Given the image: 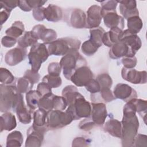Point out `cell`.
Returning <instances> with one entry per match:
<instances>
[{
  "instance_id": "obj_24",
  "label": "cell",
  "mask_w": 147,
  "mask_h": 147,
  "mask_svg": "<svg viewBox=\"0 0 147 147\" xmlns=\"http://www.w3.org/2000/svg\"><path fill=\"white\" fill-rule=\"evenodd\" d=\"M103 129L105 131L113 137L121 138L122 134L121 122L114 118L109 119L104 125Z\"/></svg>"
},
{
  "instance_id": "obj_44",
  "label": "cell",
  "mask_w": 147,
  "mask_h": 147,
  "mask_svg": "<svg viewBox=\"0 0 147 147\" xmlns=\"http://www.w3.org/2000/svg\"><path fill=\"white\" fill-rule=\"evenodd\" d=\"M86 89L91 94H95L100 91V87L96 79H91L85 86Z\"/></svg>"
},
{
  "instance_id": "obj_39",
  "label": "cell",
  "mask_w": 147,
  "mask_h": 147,
  "mask_svg": "<svg viewBox=\"0 0 147 147\" xmlns=\"http://www.w3.org/2000/svg\"><path fill=\"white\" fill-rule=\"evenodd\" d=\"M99 47L90 39L84 41L82 45V51L86 56H90L96 52Z\"/></svg>"
},
{
  "instance_id": "obj_8",
  "label": "cell",
  "mask_w": 147,
  "mask_h": 147,
  "mask_svg": "<svg viewBox=\"0 0 147 147\" xmlns=\"http://www.w3.org/2000/svg\"><path fill=\"white\" fill-rule=\"evenodd\" d=\"M65 20L67 24L76 29L86 28V15L84 11L75 8L65 14Z\"/></svg>"
},
{
  "instance_id": "obj_6",
  "label": "cell",
  "mask_w": 147,
  "mask_h": 147,
  "mask_svg": "<svg viewBox=\"0 0 147 147\" xmlns=\"http://www.w3.org/2000/svg\"><path fill=\"white\" fill-rule=\"evenodd\" d=\"M49 56L48 49L44 43L37 42L33 45L28 55L31 69L38 72L42 63L47 60Z\"/></svg>"
},
{
  "instance_id": "obj_47",
  "label": "cell",
  "mask_w": 147,
  "mask_h": 147,
  "mask_svg": "<svg viewBox=\"0 0 147 147\" xmlns=\"http://www.w3.org/2000/svg\"><path fill=\"white\" fill-rule=\"evenodd\" d=\"M121 62L123 65V67L126 68H133L137 64V60L135 56L133 57L125 56L122 58Z\"/></svg>"
},
{
  "instance_id": "obj_30",
  "label": "cell",
  "mask_w": 147,
  "mask_h": 147,
  "mask_svg": "<svg viewBox=\"0 0 147 147\" xmlns=\"http://www.w3.org/2000/svg\"><path fill=\"white\" fill-rule=\"evenodd\" d=\"M37 39L33 34L31 31L25 32L24 35L20 37L17 41L18 46L21 48H26L28 47L33 46L37 43Z\"/></svg>"
},
{
  "instance_id": "obj_20",
  "label": "cell",
  "mask_w": 147,
  "mask_h": 147,
  "mask_svg": "<svg viewBox=\"0 0 147 147\" xmlns=\"http://www.w3.org/2000/svg\"><path fill=\"white\" fill-rule=\"evenodd\" d=\"M119 3V10L123 18H128L138 16L139 11L137 8V2L134 0H123L118 1Z\"/></svg>"
},
{
  "instance_id": "obj_25",
  "label": "cell",
  "mask_w": 147,
  "mask_h": 147,
  "mask_svg": "<svg viewBox=\"0 0 147 147\" xmlns=\"http://www.w3.org/2000/svg\"><path fill=\"white\" fill-rule=\"evenodd\" d=\"M115 99L110 88L100 90L98 92L91 94V100L93 103H108Z\"/></svg>"
},
{
  "instance_id": "obj_18",
  "label": "cell",
  "mask_w": 147,
  "mask_h": 147,
  "mask_svg": "<svg viewBox=\"0 0 147 147\" xmlns=\"http://www.w3.org/2000/svg\"><path fill=\"white\" fill-rule=\"evenodd\" d=\"M119 41L125 43L135 55L142 45L140 37L137 34L131 33L127 29L122 31Z\"/></svg>"
},
{
  "instance_id": "obj_17",
  "label": "cell",
  "mask_w": 147,
  "mask_h": 147,
  "mask_svg": "<svg viewBox=\"0 0 147 147\" xmlns=\"http://www.w3.org/2000/svg\"><path fill=\"white\" fill-rule=\"evenodd\" d=\"M109 53L110 57L113 59H117L125 56L133 57L135 55L129 47L125 43L121 41L110 47Z\"/></svg>"
},
{
  "instance_id": "obj_37",
  "label": "cell",
  "mask_w": 147,
  "mask_h": 147,
  "mask_svg": "<svg viewBox=\"0 0 147 147\" xmlns=\"http://www.w3.org/2000/svg\"><path fill=\"white\" fill-rule=\"evenodd\" d=\"M133 102L136 109V112L141 116V118L144 121V122L146 123V110H147V102L145 100L141 99L134 98L131 99Z\"/></svg>"
},
{
  "instance_id": "obj_50",
  "label": "cell",
  "mask_w": 147,
  "mask_h": 147,
  "mask_svg": "<svg viewBox=\"0 0 147 147\" xmlns=\"http://www.w3.org/2000/svg\"><path fill=\"white\" fill-rule=\"evenodd\" d=\"M37 91L40 93L41 97L45 94L52 92V87L47 83L42 82L37 85Z\"/></svg>"
},
{
  "instance_id": "obj_42",
  "label": "cell",
  "mask_w": 147,
  "mask_h": 147,
  "mask_svg": "<svg viewBox=\"0 0 147 147\" xmlns=\"http://www.w3.org/2000/svg\"><path fill=\"white\" fill-rule=\"evenodd\" d=\"M99 2L102 6L101 12L105 13L109 11H116V7L118 3V1H103Z\"/></svg>"
},
{
  "instance_id": "obj_11",
  "label": "cell",
  "mask_w": 147,
  "mask_h": 147,
  "mask_svg": "<svg viewBox=\"0 0 147 147\" xmlns=\"http://www.w3.org/2000/svg\"><path fill=\"white\" fill-rule=\"evenodd\" d=\"M121 76L124 80L135 84H145L147 81L145 71H138L133 68L123 67L121 70Z\"/></svg>"
},
{
  "instance_id": "obj_48",
  "label": "cell",
  "mask_w": 147,
  "mask_h": 147,
  "mask_svg": "<svg viewBox=\"0 0 147 147\" xmlns=\"http://www.w3.org/2000/svg\"><path fill=\"white\" fill-rule=\"evenodd\" d=\"M18 5V1L7 0L4 1H0V9H2L11 11V10Z\"/></svg>"
},
{
  "instance_id": "obj_27",
  "label": "cell",
  "mask_w": 147,
  "mask_h": 147,
  "mask_svg": "<svg viewBox=\"0 0 147 147\" xmlns=\"http://www.w3.org/2000/svg\"><path fill=\"white\" fill-rule=\"evenodd\" d=\"M17 114L19 121L24 124H28L30 123L32 121L31 113H32L29 109L28 110L26 107L24 101L21 102L17 106L15 111Z\"/></svg>"
},
{
  "instance_id": "obj_49",
  "label": "cell",
  "mask_w": 147,
  "mask_h": 147,
  "mask_svg": "<svg viewBox=\"0 0 147 147\" xmlns=\"http://www.w3.org/2000/svg\"><path fill=\"white\" fill-rule=\"evenodd\" d=\"M147 146V136L144 134H137L134 138L133 146Z\"/></svg>"
},
{
  "instance_id": "obj_13",
  "label": "cell",
  "mask_w": 147,
  "mask_h": 147,
  "mask_svg": "<svg viewBox=\"0 0 147 147\" xmlns=\"http://www.w3.org/2000/svg\"><path fill=\"white\" fill-rule=\"evenodd\" d=\"M113 94L116 98L126 102L136 98L137 96L136 90L129 85L125 83L117 84L114 88Z\"/></svg>"
},
{
  "instance_id": "obj_9",
  "label": "cell",
  "mask_w": 147,
  "mask_h": 147,
  "mask_svg": "<svg viewBox=\"0 0 147 147\" xmlns=\"http://www.w3.org/2000/svg\"><path fill=\"white\" fill-rule=\"evenodd\" d=\"M93 73L87 65H83L77 68L70 80L78 87L85 86L87 83L93 78Z\"/></svg>"
},
{
  "instance_id": "obj_21",
  "label": "cell",
  "mask_w": 147,
  "mask_h": 147,
  "mask_svg": "<svg viewBox=\"0 0 147 147\" xmlns=\"http://www.w3.org/2000/svg\"><path fill=\"white\" fill-rule=\"evenodd\" d=\"M44 134L36 130L32 126L27 130L26 140L25 141L26 147H40L44 140Z\"/></svg>"
},
{
  "instance_id": "obj_53",
  "label": "cell",
  "mask_w": 147,
  "mask_h": 147,
  "mask_svg": "<svg viewBox=\"0 0 147 147\" xmlns=\"http://www.w3.org/2000/svg\"><path fill=\"white\" fill-rule=\"evenodd\" d=\"M90 144V141L82 137L75 138L72 141V146H87Z\"/></svg>"
},
{
  "instance_id": "obj_34",
  "label": "cell",
  "mask_w": 147,
  "mask_h": 147,
  "mask_svg": "<svg viewBox=\"0 0 147 147\" xmlns=\"http://www.w3.org/2000/svg\"><path fill=\"white\" fill-rule=\"evenodd\" d=\"M127 30L132 34L139 33L143 26V23L139 16H134L127 20Z\"/></svg>"
},
{
  "instance_id": "obj_31",
  "label": "cell",
  "mask_w": 147,
  "mask_h": 147,
  "mask_svg": "<svg viewBox=\"0 0 147 147\" xmlns=\"http://www.w3.org/2000/svg\"><path fill=\"white\" fill-rule=\"evenodd\" d=\"M24 32V25L22 21H15L10 28H8L5 33L7 36L14 37L17 39L21 36Z\"/></svg>"
},
{
  "instance_id": "obj_1",
  "label": "cell",
  "mask_w": 147,
  "mask_h": 147,
  "mask_svg": "<svg viewBox=\"0 0 147 147\" xmlns=\"http://www.w3.org/2000/svg\"><path fill=\"white\" fill-rule=\"evenodd\" d=\"M24 101L23 96L16 86L0 84V110L7 112L16 111L19 104Z\"/></svg>"
},
{
  "instance_id": "obj_2",
  "label": "cell",
  "mask_w": 147,
  "mask_h": 147,
  "mask_svg": "<svg viewBox=\"0 0 147 147\" xmlns=\"http://www.w3.org/2000/svg\"><path fill=\"white\" fill-rule=\"evenodd\" d=\"M122 146L124 147L133 146L136 136L139 128V121L135 113L123 112L121 122Z\"/></svg>"
},
{
  "instance_id": "obj_3",
  "label": "cell",
  "mask_w": 147,
  "mask_h": 147,
  "mask_svg": "<svg viewBox=\"0 0 147 147\" xmlns=\"http://www.w3.org/2000/svg\"><path fill=\"white\" fill-rule=\"evenodd\" d=\"M81 42L79 40L72 37L58 38L48 46L49 55L64 56L72 51H78Z\"/></svg>"
},
{
  "instance_id": "obj_28",
  "label": "cell",
  "mask_w": 147,
  "mask_h": 147,
  "mask_svg": "<svg viewBox=\"0 0 147 147\" xmlns=\"http://www.w3.org/2000/svg\"><path fill=\"white\" fill-rule=\"evenodd\" d=\"M41 98V95L37 90H30L26 94L27 106L32 112L38 107V103Z\"/></svg>"
},
{
  "instance_id": "obj_19",
  "label": "cell",
  "mask_w": 147,
  "mask_h": 147,
  "mask_svg": "<svg viewBox=\"0 0 147 147\" xmlns=\"http://www.w3.org/2000/svg\"><path fill=\"white\" fill-rule=\"evenodd\" d=\"M47 114L48 112L41 109L35 111L33 114V127L44 134L49 130L47 123Z\"/></svg>"
},
{
  "instance_id": "obj_33",
  "label": "cell",
  "mask_w": 147,
  "mask_h": 147,
  "mask_svg": "<svg viewBox=\"0 0 147 147\" xmlns=\"http://www.w3.org/2000/svg\"><path fill=\"white\" fill-rule=\"evenodd\" d=\"M23 136L20 131H14L8 134L6 139V146H21L23 142Z\"/></svg>"
},
{
  "instance_id": "obj_40",
  "label": "cell",
  "mask_w": 147,
  "mask_h": 147,
  "mask_svg": "<svg viewBox=\"0 0 147 147\" xmlns=\"http://www.w3.org/2000/svg\"><path fill=\"white\" fill-rule=\"evenodd\" d=\"M42 82L49 84L52 88H57L61 85L62 80L60 76H56L48 74L44 76Z\"/></svg>"
},
{
  "instance_id": "obj_57",
  "label": "cell",
  "mask_w": 147,
  "mask_h": 147,
  "mask_svg": "<svg viewBox=\"0 0 147 147\" xmlns=\"http://www.w3.org/2000/svg\"><path fill=\"white\" fill-rule=\"evenodd\" d=\"M19 7L24 11H30L32 10L29 5L27 3L26 1H18V5Z\"/></svg>"
},
{
  "instance_id": "obj_55",
  "label": "cell",
  "mask_w": 147,
  "mask_h": 147,
  "mask_svg": "<svg viewBox=\"0 0 147 147\" xmlns=\"http://www.w3.org/2000/svg\"><path fill=\"white\" fill-rule=\"evenodd\" d=\"M26 1L32 10L36 8L41 7L47 2V1L42 0H28Z\"/></svg>"
},
{
  "instance_id": "obj_5",
  "label": "cell",
  "mask_w": 147,
  "mask_h": 147,
  "mask_svg": "<svg viewBox=\"0 0 147 147\" xmlns=\"http://www.w3.org/2000/svg\"><path fill=\"white\" fill-rule=\"evenodd\" d=\"M65 111L71 116L73 120L88 118L91 114V105L80 94L68 106Z\"/></svg>"
},
{
  "instance_id": "obj_46",
  "label": "cell",
  "mask_w": 147,
  "mask_h": 147,
  "mask_svg": "<svg viewBox=\"0 0 147 147\" xmlns=\"http://www.w3.org/2000/svg\"><path fill=\"white\" fill-rule=\"evenodd\" d=\"M97 125L92 121V120L89 117L88 118H86V119L80 121L79 125V127L80 129L83 130L84 131H88L91 129L94 128Z\"/></svg>"
},
{
  "instance_id": "obj_43",
  "label": "cell",
  "mask_w": 147,
  "mask_h": 147,
  "mask_svg": "<svg viewBox=\"0 0 147 147\" xmlns=\"http://www.w3.org/2000/svg\"><path fill=\"white\" fill-rule=\"evenodd\" d=\"M68 106L65 99L62 96L54 95L53 97V110H59L63 111Z\"/></svg>"
},
{
  "instance_id": "obj_15",
  "label": "cell",
  "mask_w": 147,
  "mask_h": 147,
  "mask_svg": "<svg viewBox=\"0 0 147 147\" xmlns=\"http://www.w3.org/2000/svg\"><path fill=\"white\" fill-rule=\"evenodd\" d=\"M107 115V113L105 103L102 102H92L91 103V112L90 117L97 126L102 125L105 123Z\"/></svg>"
},
{
  "instance_id": "obj_45",
  "label": "cell",
  "mask_w": 147,
  "mask_h": 147,
  "mask_svg": "<svg viewBox=\"0 0 147 147\" xmlns=\"http://www.w3.org/2000/svg\"><path fill=\"white\" fill-rule=\"evenodd\" d=\"M61 69L60 63L57 62L51 63L48 67V74L53 76H59Z\"/></svg>"
},
{
  "instance_id": "obj_41",
  "label": "cell",
  "mask_w": 147,
  "mask_h": 147,
  "mask_svg": "<svg viewBox=\"0 0 147 147\" xmlns=\"http://www.w3.org/2000/svg\"><path fill=\"white\" fill-rule=\"evenodd\" d=\"M14 80V77L10 71L5 68H0V81L2 84H10Z\"/></svg>"
},
{
  "instance_id": "obj_14",
  "label": "cell",
  "mask_w": 147,
  "mask_h": 147,
  "mask_svg": "<svg viewBox=\"0 0 147 147\" xmlns=\"http://www.w3.org/2000/svg\"><path fill=\"white\" fill-rule=\"evenodd\" d=\"M86 17V28L92 29L99 27L102 19L101 7L94 5L90 6L87 11Z\"/></svg>"
},
{
  "instance_id": "obj_16",
  "label": "cell",
  "mask_w": 147,
  "mask_h": 147,
  "mask_svg": "<svg viewBox=\"0 0 147 147\" xmlns=\"http://www.w3.org/2000/svg\"><path fill=\"white\" fill-rule=\"evenodd\" d=\"M105 25L109 28H118L123 29L125 26L124 18L118 15L116 11H109L102 13Z\"/></svg>"
},
{
  "instance_id": "obj_10",
  "label": "cell",
  "mask_w": 147,
  "mask_h": 147,
  "mask_svg": "<svg viewBox=\"0 0 147 147\" xmlns=\"http://www.w3.org/2000/svg\"><path fill=\"white\" fill-rule=\"evenodd\" d=\"M31 32L37 40H41L44 44H49L57 38L56 31L46 28L44 25L41 24L35 25Z\"/></svg>"
},
{
  "instance_id": "obj_52",
  "label": "cell",
  "mask_w": 147,
  "mask_h": 147,
  "mask_svg": "<svg viewBox=\"0 0 147 147\" xmlns=\"http://www.w3.org/2000/svg\"><path fill=\"white\" fill-rule=\"evenodd\" d=\"M17 42V39L9 36H3L1 39V44L2 45L6 48H10L13 46H14Z\"/></svg>"
},
{
  "instance_id": "obj_22",
  "label": "cell",
  "mask_w": 147,
  "mask_h": 147,
  "mask_svg": "<svg viewBox=\"0 0 147 147\" xmlns=\"http://www.w3.org/2000/svg\"><path fill=\"white\" fill-rule=\"evenodd\" d=\"M45 19L50 22H58L63 18L61 9L55 5L49 4L44 10Z\"/></svg>"
},
{
  "instance_id": "obj_36",
  "label": "cell",
  "mask_w": 147,
  "mask_h": 147,
  "mask_svg": "<svg viewBox=\"0 0 147 147\" xmlns=\"http://www.w3.org/2000/svg\"><path fill=\"white\" fill-rule=\"evenodd\" d=\"M33 85L34 84L28 78L23 76L17 79L16 86L20 93H27L32 90Z\"/></svg>"
},
{
  "instance_id": "obj_56",
  "label": "cell",
  "mask_w": 147,
  "mask_h": 147,
  "mask_svg": "<svg viewBox=\"0 0 147 147\" xmlns=\"http://www.w3.org/2000/svg\"><path fill=\"white\" fill-rule=\"evenodd\" d=\"M10 11H9L7 10L6 9H3L1 10L0 12V22H1V25H2L4 22L6 21V20L8 19L9 17L10 16Z\"/></svg>"
},
{
  "instance_id": "obj_29",
  "label": "cell",
  "mask_w": 147,
  "mask_h": 147,
  "mask_svg": "<svg viewBox=\"0 0 147 147\" xmlns=\"http://www.w3.org/2000/svg\"><path fill=\"white\" fill-rule=\"evenodd\" d=\"M61 94L62 96L65 99L68 106H69L81 94L78 91L77 88L75 86L69 85L63 88Z\"/></svg>"
},
{
  "instance_id": "obj_54",
  "label": "cell",
  "mask_w": 147,
  "mask_h": 147,
  "mask_svg": "<svg viewBox=\"0 0 147 147\" xmlns=\"http://www.w3.org/2000/svg\"><path fill=\"white\" fill-rule=\"evenodd\" d=\"M44 10V7L34 9L33 10V16L34 18L38 21H41L44 20L45 19Z\"/></svg>"
},
{
  "instance_id": "obj_51",
  "label": "cell",
  "mask_w": 147,
  "mask_h": 147,
  "mask_svg": "<svg viewBox=\"0 0 147 147\" xmlns=\"http://www.w3.org/2000/svg\"><path fill=\"white\" fill-rule=\"evenodd\" d=\"M24 76L28 78L33 84L38 83L40 78V74L38 72H34L32 69L26 70L24 73Z\"/></svg>"
},
{
  "instance_id": "obj_35",
  "label": "cell",
  "mask_w": 147,
  "mask_h": 147,
  "mask_svg": "<svg viewBox=\"0 0 147 147\" xmlns=\"http://www.w3.org/2000/svg\"><path fill=\"white\" fill-rule=\"evenodd\" d=\"M105 33V31L102 27L90 29V40L99 48L103 44L102 38Z\"/></svg>"
},
{
  "instance_id": "obj_32",
  "label": "cell",
  "mask_w": 147,
  "mask_h": 147,
  "mask_svg": "<svg viewBox=\"0 0 147 147\" xmlns=\"http://www.w3.org/2000/svg\"><path fill=\"white\" fill-rule=\"evenodd\" d=\"M55 94L52 92L42 96L38 103V108L49 112L53 110V97Z\"/></svg>"
},
{
  "instance_id": "obj_4",
  "label": "cell",
  "mask_w": 147,
  "mask_h": 147,
  "mask_svg": "<svg viewBox=\"0 0 147 147\" xmlns=\"http://www.w3.org/2000/svg\"><path fill=\"white\" fill-rule=\"evenodd\" d=\"M60 64L63 69L64 76L66 79L70 80L75 70L80 67L87 65V63L78 51H72L63 56Z\"/></svg>"
},
{
  "instance_id": "obj_38",
  "label": "cell",
  "mask_w": 147,
  "mask_h": 147,
  "mask_svg": "<svg viewBox=\"0 0 147 147\" xmlns=\"http://www.w3.org/2000/svg\"><path fill=\"white\" fill-rule=\"evenodd\" d=\"M96 80L100 85V90L111 88L113 84V80L109 74L106 73L99 74L97 76Z\"/></svg>"
},
{
  "instance_id": "obj_7",
  "label": "cell",
  "mask_w": 147,
  "mask_h": 147,
  "mask_svg": "<svg viewBox=\"0 0 147 147\" xmlns=\"http://www.w3.org/2000/svg\"><path fill=\"white\" fill-rule=\"evenodd\" d=\"M73 121L67 113L59 110H52L47 114V123L49 129H57L70 124Z\"/></svg>"
},
{
  "instance_id": "obj_12",
  "label": "cell",
  "mask_w": 147,
  "mask_h": 147,
  "mask_svg": "<svg viewBox=\"0 0 147 147\" xmlns=\"http://www.w3.org/2000/svg\"><path fill=\"white\" fill-rule=\"evenodd\" d=\"M27 56L26 48L20 47L7 51L5 56V63L9 66H14L25 59Z\"/></svg>"
},
{
  "instance_id": "obj_26",
  "label": "cell",
  "mask_w": 147,
  "mask_h": 147,
  "mask_svg": "<svg viewBox=\"0 0 147 147\" xmlns=\"http://www.w3.org/2000/svg\"><path fill=\"white\" fill-rule=\"evenodd\" d=\"M1 132L3 130L11 131L17 126L16 117L10 111L5 112L1 116Z\"/></svg>"
},
{
  "instance_id": "obj_23",
  "label": "cell",
  "mask_w": 147,
  "mask_h": 147,
  "mask_svg": "<svg viewBox=\"0 0 147 147\" xmlns=\"http://www.w3.org/2000/svg\"><path fill=\"white\" fill-rule=\"evenodd\" d=\"M122 30L118 28L110 29V30L105 32L102 38V42L108 47H111L114 44L120 40Z\"/></svg>"
}]
</instances>
